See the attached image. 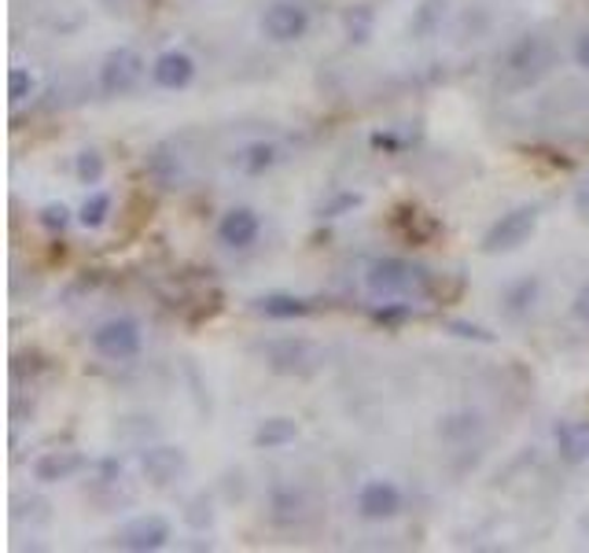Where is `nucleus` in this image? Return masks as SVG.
<instances>
[{"instance_id":"obj_1","label":"nucleus","mask_w":589,"mask_h":553,"mask_svg":"<svg viewBox=\"0 0 589 553\" xmlns=\"http://www.w3.org/2000/svg\"><path fill=\"white\" fill-rule=\"evenodd\" d=\"M553 60H556V49H553L549 37L523 34L509 45V49H504L498 78H501L504 89H530L546 78L549 67H553Z\"/></svg>"},{"instance_id":"obj_2","label":"nucleus","mask_w":589,"mask_h":553,"mask_svg":"<svg viewBox=\"0 0 589 553\" xmlns=\"http://www.w3.org/2000/svg\"><path fill=\"white\" fill-rule=\"evenodd\" d=\"M364 288L376 299H401V296H427L432 292V269L417 266L398 255H380L364 266Z\"/></svg>"},{"instance_id":"obj_3","label":"nucleus","mask_w":589,"mask_h":553,"mask_svg":"<svg viewBox=\"0 0 589 553\" xmlns=\"http://www.w3.org/2000/svg\"><path fill=\"white\" fill-rule=\"evenodd\" d=\"M92 351L100 354V359L107 362H129L137 359L140 351H144V332H140V322L137 317H107V322H100L97 329L89 336Z\"/></svg>"},{"instance_id":"obj_4","label":"nucleus","mask_w":589,"mask_h":553,"mask_svg":"<svg viewBox=\"0 0 589 553\" xmlns=\"http://www.w3.org/2000/svg\"><path fill=\"white\" fill-rule=\"evenodd\" d=\"M535 229H538V208H535V203L512 208L483 232V251H486V255H504V251H516L530 237H535Z\"/></svg>"},{"instance_id":"obj_5","label":"nucleus","mask_w":589,"mask_h":553,"mask_svg":"<svg viewBox=\"0 0 589 553\" xmlns=\"http://www.w3.org/2000/svg\"><path fill=\"white\" fill-rule=\"evenodd\" d=\"M144 71H148L144 55L129 49V45H118L100 63V92L104 97H129L144 81Z\"/></svg>"},{"instance_id":"obj_6","label":"nucleus","mask_w":589,"mask_h":553,"mask_svg":"<svg viewBox=\"0 0 589 553\" xmlns=\"http://www.w3.org/2000/svg\"><path fill=\"white\" fill-rule=\"evenodd\" d=\"M310 8L298 4V0H273V4L261 12V34L277 45H295L310 34Z\"/></svg>"},{"instance_id":"obj_7","label":"nucleus","mask_w":589,"mask_h":553,"mask_svg":"<svg viewBox=\"0 0 589 553\" xmlns=\"http://www.w3.org/2000/svg\"><path fill=\"white\" fill-rule=\"evenodd\" d=\"M261 359L273 373H284V377H306L321 365V351L310 340H273L261 347Z\"/></svg>"},{"instance_id":"obj_8","label":"nucleus","mask_w":589,"mask_h":553,"mask_svg":"<svg viewBox=\"0 0 589 553\" xmlns=\"http://www.w3.org/2000/svg\"><path fill=\"white\" fill-rule=\"evenodd\" d=\"M189 468H192V462H189V454H184V447L158 443L140 454V473H144V480L152 487H174L177 480L189 476Z\"/></svg>"},{"instance_id":"obj_9","label":"nucleus","mask_w":589,"mask_h":553,"mask_svg":"<svg viewBox=\"0 0 589 553\" xmlns=\"http://www.w3.org/2000/svg\"><path fill=\"white\" fill-rule=\"evenodd\" d=\"M115 542L121 550H133V553L163 550L166 542H170V520L158 517V513H144V517H133L129 524H121Z\"/></svg>"},{"instance_id":"obj_10","label":"nucleus","mask_w":589,"mask_h":553,"mask_svg":"<svg viewBox=\"0 0 589 553\" xmlns=\"http://www.w3.org/2000/svg\"><path fill=\"white\" fill-rule=\"evenodd\" d=\"M406 510V494L390 480H369L358 491V513L364 520H395Z\"/></svg>"},{"instance_id":"obj_11","label":"nucleus","mask_w":589,"mask_h":553,"mask_svg":"<svg viewBox=\"0 0 589 553\" xmlns=\"http://www.w3.org/2000/svg\"><path fill=\"white\" fill-rule=\"evenodd\" d=\"M258 232H261V218L251 208H229L218 222V240L232 251L251 248L258 240Z\"/></svg>"},{"instance_id":"obj_12","label":"nucleus","mask_w":589,"mask_h":553,"mask_svg":"<svg viewBox=\"0 0 589 553\" xmlns=\"http://www.w3.org/2000/svg\"><path fill=\"white\" fill-rule=\"evenodd\" d=\"M89 468V457L78 450H49L34 462V480L37 483H67L74 476Z\"/></svg>"},{"instance_id":"obj_13","label":"nucleus","mask_w":589,"mask_h":553,"mask_svg":"<svg viewBox=\"0 0 589 553\" xmlns=\"http://www.w3.org/2000/svg\"><path fill=\"white\" fill-rule=\"evenodd\" d=\"M152 78H155V86L158 89H189L192 86V78H195V60L189 52H181V49H170V52H163L158 60L152 63Z\"/></svg>"},{"instance_id":"obj_14","label":"nucleus","mask_w":589,"mask_h":553,"mask_svg":"<svg viewBox=\"0 0 589 553\" xmlns=\"http://www.w3.org/2000/svg\"><path fill=\"white\" fill-rule=\"evenodd\" d=\"M556 454L564 465H586L589 462V420H560L553 432Z\"/></svg>"},{"instance_id":"obj_15","label":"nucleus","mask_w":589,"mask_h":553,"mask_svg":"<svg viewBox=\"0 0 589 553\" xmlns=\"http://www.w3.org/2000/svg\"><path fill=\"white\" fill-rule=\"evenodd\" d=\"M277 163H280V148L273 140H251V144L236 148V155H232V171L247 177H261L266 171H273Z\"/></svg>"},{"instance_id":"obj_16","label":"nucleus","mask_w":589,"mask_h":553,"mask_svg":"<svg viewBox=\"0 0 589 553\" xmlns=\"http://www.w3.org/2000/svg\"><path fill=\"white\" fill-rule=\"evenodd\" d=\"M310 311H313L310 299L292 296V292H273L258 299V314L273 317V322H295V317H306Z\"/></svg>"},{"instance_id":"obj_17","label":"nucleus","mask_w":589,"mask_h":553,"mask_svg":"<svg viewBox=\"0 0 589 553\" xmlns=\"http://www.w3.org/2000/svg\"><path fill=\"white\" fill-rule=\"evenodd\" d=\"M255 447L258 450H280V447H287V443H295L298 439V425L292 417H266L261 425L255 428Z\"/></svg>"},{"instance_id":"obj_18","label":"nucleus","mask_w":589,"mask_h":553,"mask_svg":"<svg viewBox=\"0 0 589 553\" xmlns=\"http://www.w3.org/2000/svg\"><path fill=\"white\" fill-rule=\"evenodd\" d=\"M303 513H306V499L295 491V487H280V491H273L269 520H273L277 528H292V524L303 520Z\"/></svg>"},{"instance_id":"obj_19","label":"nucleus","mask_w":589,"mask_h":553,"mask_svg":"<svg viewBox=\"0 0 589 553\" xmlns=\"http://www.w3.org/2000/svg\"><path fill=\"white\" fill-rule=\"evenodd\" d=\"M443 18H446V0H420V8H413V18H409V34L417 41H427L443 30Z\"/></svg>"},{"instance_id":"obj_20","label":"nucleus","mask_w":589,"mask_h":553,"mask_svg":"<svg viewBox=\"0 0 589 553\" xmlns=\"http://www.w3.org/2000/svg\"><path fill=\"white\" fill-rule=\"evenodd\" d=\"M501 303H504V314H509V317L530 314V306L538 303V277H520V280H512V285L504 288Z\"/></svg>"},{"instance_id":"obj_21","label":"nucleus","mask_w":589,"mask_h":553,"mask_svg":"<svg viewBox=\"0 0 589 553\" xmlns=\"http://www.w3.org/2000/svg\"><path fill=\"white\" fill-rule=\"evenodd\" d=\"M372 26H376V12L369 4H350L343 12V30H347L350 45H364L372 37Z\"/></svg>"},{"instance_id":"obj_22","label":"nucleus","mask_w":589,"mask_h":553,"mask_svg":"<svg viewBox=\"0 0 589 553\" xmlns=\"http://www.w3.org/2000/svg\"><path fill=\"white\" fill-rule=\"evenodd\" d=\"M148 174H152L163 189L177 185V177H181V159L170 152V144H158L155 152L148 155Z\"/></svg>"},{"instance_id":"obj_23","label":"nucleus","mask_w":589,"mask_h":553,"mask_svg":"<svg viewBox=\"0 0 589 553\" xmlns=\"http://www.w3.org/2000/svg\"><path fill=\"white\" fill-rule=\"evenodd\" d=\"M483 428V417L475 414V410H457V414H450L438 425V436H446V439H469L475 436Z\"/></svg>"},{"instance_id":"obj_24","label":"nucleus","mask_w":589,"mask_h":553,"mask_svg":"<svg viewBox=\"0 0 589 553\" xmlns=\"http://www.w3.org/2000/svg\"><path fill=\"white\" fill-rule=\"evenodd\" d=\"M398 225H401V232H406L409 240H427L438 229V222L432 218V214H424L417 208H401L398 211Z\"/></svg>"},{"instance_id":"obj_25","label":"nucleus","mask_w":589,"mask_h":553,"mask_svg":"<svg viewBox=\"0 0 589 553\" xmlns=\"http://www.w3.org/2000/svg\"><path fill=\"white\" fill-rule=\"evenodd\" d=\"M107 214H111V196L107 192H92L89 200L81 203L78 225H81V229H100V225L107 222Z\"/></svg>"},{"instance_id":"obj_26","label":"nucleus","mask_w":589,"mask_h":553,"mask_svg":"<svg viewBox=\"0 0 589 553\" xmlns=\"http://www.w3.org/2000/svg\"><path fill=\"white\" fill-rule=\"evenodd\" d=\"M104 171H107V163H104V155H100L97 148H86V152H78L74 174H78L81 185H100V181H104Z\"/></svg>"},{"instance_id":"obj_27","label":"nucleus","mask_w":589,"mask_h":553,"mask_svg":"<svg viewBox=\"0 0 589 553\" xmlns=\"http://www.w3.org/2000/svg\"><path fill=\"white\" fill-rule=\"evenodd\" d=\"M184 520H189V528L195 531H207L214 524V505H210V494L207 491H195L189 505H184Z\"/></svg>"},{"instance_id":"obj_28","label":"nucleus","mask_w":589,"mask_h":553,"mask_svg":"<svg viewBox=\"0 0 589 553\" xmlns=\"http://www.w3.org/2000/svg\"><path fill=\"white\" fill-rule=\"evenodd\" d=\"M37 89V78L26 67H12L8 71V100L12 104H23V100H30Z\"/></svg>"},{"instance_id":"obj_29","label":"nucleus","mask_w":589,"mask_h":553,"mask_svg":"<svg viewBox=\"0 0 589 553\" xmlns=\"http://www.w3.org/2000/svg\"><path fill=\"white\" fill-rule=\"evenodd\" d=\"M41 225L49 232H63L71 225V208L67 203H49V208L41 211Z\"/></svg>"},{"instance_id":"obj_30","label":"nucleus","mask_w":589,"mask_h":553,"mask_svg":"<svg viewBox=\"0 0 589 553\" xmlns=\"http://www.w3.org/2000/svg\"><path fill=\"white\" fill-rule=\"evenodd\" d=\"M358 196L347 192V196H335V200L329 203V208H321V218H340L343 211H350V208H358Z\"/></svg>"},{"instance_id":"obj_31","label":"nucleus","mask_w":589,"mask_h":553,"mask_svg":"<svg viewBox=\"0 0 589 553\" xmlns=\"http://www.w3.org/2000/svg\"><path fill=\"white\" fill-rule=\"evenodd\" d=\"M409 317V306H383V311H376V322L380 325H398V322H406Z\"/></svg>"},{"instance_id":"obj_32","label":"nucleus","mask_w":589,"mask_h":553,"mask_svg":"<svg viewBox=\"0 0 589 553\" xmlns=\"http://www.w3.org/2000/svg\"><path fill=\"white\" fill-rule=\"evenodd\" d=\"M572 311H575V317H578V322H582L586 329H589V285H582V288H578V296H575Z\"/></svg>"},{"instance_id":"obj_33","label":"nucleus","mask_w":589,"mask_h":553,"mask_svg":"<svg viewBox=\"0 0 589 553\" xmlns=\"http://www.w3.org/2000/svg\"><path fill=\"white\" fill-rule=\"evenodd\" d=\"M450 329H453L457 336H472V340H486V343H490V340H494V336H490V332H483V329H475V325H461V322H453V325H450Z\"/></svg>"},{"instance_id":"obj_34","label":"nucleus","mask_w":589,"mask_h":553,"mask_svg":"<svg viewBox=\"0 0 589 553\" xmlns=\"http://www.w3.org/2000/svg\"><path fill=\"white\" fill-rule=\"evenodd\" d=\"M575 63H578L582 71H589V34H582V37L575 41Z\"/></svg>"},{"instance_id":"obj_35","label":"nucleus","mask_w":589,"mask_h":553,"mask_svg":"<svg viewBox=\"0 0 589 553\" xmlns=\"http://www.w3.org/2000/svg\"><path fill=\"white\" fill-rule=\"evenodd\" d=\"M372 148H383V152H398L401 140L390 137V134H372Z\"/></svg>"},{"instance_id":"obj_36","label":"nucleus","mask_w":589,"mask_h":553,"mask_svg":"<svg viewBox=\"0 0 589 553\" xmlns=\"http://www.w3.org/2000/svg\"><path fill=\"white\" fill-rule=\"evenodd\" d=\"M575 208H578V214H582V218H589V181L578 185V192H575Z\"/></svg>"}]
</instances>
